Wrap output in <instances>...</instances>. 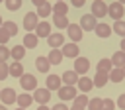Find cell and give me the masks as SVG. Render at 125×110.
I'll list each match as a JSON object with an SVG mask.
<instances>
[{"mask_svg": "<svg viewBox=\"0 0 125 110\" xmlns=\"http://www.w3.org/2000/svg\"><path fill=\"white\" fill-rule=\"evenodd\" d=\"M16 102L20 104L18 108H23V110H27V106H31V102H33V96H31L29 92H21V94H18Z\"/></svg>", "mask_w": 125, "mask_h": 110, "instance_id": "obj_20", "label": "cell"}, {"mask_svg": "<svg viewBox=\"0 0 125 110\" xmlns=\"http://www.w3.org/2000/svg\"><path fill=\"white\" fill-rule=\"evenodd\" d=\"M57 94H59L61 102H64V100H74V98L78 96V88H74V86H61V88L57 90Z\"/></svg>", "mask_w": 125, "mask_h": 110, "instance_id": "obj_4", "label": "cell"}, {"mask_svg": "<svg viewBox=\"0 0 125 110\" xmlns=\"http://www.w3.org/2000/svg\"><path fill=\"white\" fill-rule=\"evenodd\" d=\"M37 43H39V37H37L35 33H31V31H29V33H25V37H23V43H21V45H23L25 49H35V47H37Z\"/></svg>", "mask_w": 125, "mask_h": 110, "instance_id": "obj_22", "label": "cell"}, {"mask_svg": "<svg viewBox=\"0 0 125 110\" xmlns=\"http://www.w3.org/2000/svg\"><path fill=\"white\" fill-rule=\"evenodd\" d=\"M20 86H21L25 92L35 90V88H37V77H35V75H31V73H23V75H21V79H20Z\"/></svg>", "mask_w": 125, "mask_h": 110, "instance_id": "obj_2", "label": "cell"}, {"mask_svg": "<svg viewBox=\"0 0 125 110\" xmlns=\"http://www.w3.org/2000/svg\"><path fill=\"white\" fill-rule=\"evenodd\" d=\"M88 69H90V59H86V57H78V59H74V73L76 75H80V77H84V73H88Z\"/></svg>", "mask_w": 125, "mask_h": 110, "instance_id": "obj_8", "label": "cell"}, {"mask_svg": "<svg viewBox=\"0 0 125 110\" xmlns=\"http://www.w3.org/2000/svg\"><path fill=\"white\" fill-rule=\"evenodd\" d=\"M16 110H23V108H16Z\"/></svg>", "mask_w": 125, "mask_h": 110, "instance_id": "obj_49", "label": "cell"}, {"mask_svg": "<svg viewBox=\"0 0 125 110\" xmlns=\"http://www.w3.org/2000/svg\"><path fill=\"white\" fill-rule=\"evenodd\" d=\"M23 55H25V47H23V45H14V47L10 49V57H12L14 61H18V63L23 59Z\"/></svg>", "mask_w": 125, "mask_h": 110, "instance_id": "obj_23", "label": "cell"}, {"mask_svg": "<svg viewBox=\"0 0 125 110\" xmlns=\"http://www.w3.org/2000/svg\"><path fill=\"white\" fill-rule=\"evenodd\" d=\"M72 6H74V8H82V6H84V0H74Z\"/></svg>", "mask_w": 125, "mask_h": 110, "instance_id": "obj_42", "label": "cell"}, {"mask_svg": "<svg viewBox=\"0 0 125 110\" xmlns=\"http://www.w3.org/2000/svg\"><path fill=\"white\" fill-rule=\"evenodd\" d=\"M62 86V81L59 75H47V81H45V88L47 90H59Z\"/></svg>", "mask_w": 125, "mask_h": 110, "instance_id": "obj_14", "label": "cell"}, {"mask_svg": "<svg viewBox=\"0 0 125 110\" xmlns=\"http://www.w3.org/2000/svg\"><path fill=\"white\" fill-rule=\"evenodd\" d=\"M78 26L82 28V31H94L96 26H98V20H96L92 14H84V16L80 18V24H78Z\"/></svg>", "mask_w": 125, "mask_h": 110, "instance_id": "obj_3", "label": "cell"}, {"mask_svg": "<svg viewBox=\"0 0 125 110\" xmlns=\"http://www.w3.org/2000/svg\"><path fill=\"white\" fill-rule=\"evenodd\" d=\"M66 33H68V37H70V43H78L80 39H82V28L78 26V24H70L68 28H66Z\"/></svg>", "mask_w": 125, "mask_h": 110, "instance_id": "obj_10", "label": "cell"}, {"mask_svg": "<svg viewBox=\"0 0 125 110\" xmlns=\"http://www.w3.org/2000/svg\"><path fill=\"white\" fill-rule=\"evenodd\" d=\"M92 81H94V86L102 88V86H105V84H107V81H109V75H107V73H96Z\"/></svg>", "mask_w": 125, "mask_h": 110, "instance_id": "obj_26", "label": "cell"}, {"mask_svg": "<svg viewBox=\"0 0 125 110\" xmlns=\"http://www.w3.org/2000/svg\"><path fill=\"white\" fill-rule=\"evenodd\" d=\"M94 33L98 35V37H109L111 33H113V29H111V26L109 24H105V22H98V26H96V29H94Z\"/></svg>", "mask_w": 125, "mask_h": 110, "instance_id": "obj_13", "label": "cell"}, {"mask_svg": "<svg viewBox=\"0 0 125 110\" xmlns=\"http://www.w3.org/2000/svg\"><path fill=\"white\" fill-rule=\"evenodd\" d=\"M78 75L74 73V71H66V73H62V77H61V81L64 82V86H74L76 82H78Z\"/></svg>", "mask_w": 125, "mask_h": 110, "instance_id": "obj_19", "label": "cell"}, {"mask_svg": "<svg viewBox=\"0 0 125 110\" xmlns=\"http://www.w3.org/2000/svg\"><path fill=\"white\" fill-rule=\"evenodd\" d=\"M35 69L39 71V73H49V69H51V63H49V59L45 57V55H39L37 59H35Z\"/></svg>", "mask_w": 125, "mask_h": 110, "instance_id": "obj_17", "label": "cell"}, {"mask_svg": "<svg viewBox=\"0 0 125 110\" xmlns=\"http://www.w3.org/2000/svg\"><path fill=\"white\" fill-rule=\"evenodd\" d=\"M123 75H125V67H123Z\"/></svg>", "mask_w": 125, "mask_h": 110, "instance_id": "obj_48", "label": "cell"}, {"mask_svg": "<svg viewBox=\"0 0 125 110\" xmlns=\"http://www.w3.org/2000/svg\"><path fill=\"white\" fill-rule=\"evenodd\" d=\"M88 110H102V98H98V96L90 98V102H88Z\"/></svg>", "mask_w": 125, "mask_h": 110, "instance_id": "obj_35", "label": "cell"}, {"mask_svg": "<svg viewBox=\"0 0 125 110\" xmlns=\"http://www.w3.org/2000/svg\"><path fill=\"white\" fill-rule=\"evenodd\" d=\"M62 41H64V37H62V33H51L49 37H47V43L51 45V49H59V47H62Z\"/></svg>", "mask_w": 125, "mask_h": 110, "instance_id": "obj_18", "label": "cell"}, {"mask_svg": "<svg viewBox=\"0 0 125 110\" xmlns=\"http://www.w3.org/2000/svg\"><path fill=\"white\" fill-rule=\"evenodd\" d=\"M33 100H35L39 106L47 104V102L51 100V90H47V88H35V90H33Z\"/></svg>", "mask_w": 125, "mask_h": 110, "instance_id": "obj_9", "label": "cell"}, {"mask_svg": "<svg viewBox=\"0 0 125 110\" xmlns=\"http://www.w3.org/2000/svg\"><path fill=\"white\" fill-rule=\"evenodd\" d=\"M33 6L37 8V18H47L51 12H53V4L49 2H41V0H33Z\"/></svg>", "mask_w": 125, "mask_h": 110, "instance_id": "obj_6", "label": "cell"}, {"mask_svg": "<svg viewBox=\"0 0 125 110\" xmlns=\"http://www.w3.org/2000/svg\"><path fill=\"white\" fill-rule=\"evenodd\" d=\"M68 12V4L66 2H55L53 4V14L55 16H66Z\"/></svg>", "mask_w": 125, "mask_h": 110, "instance_id": "obj_28", "label": "cell"}, {"mask_svg": "<svg viewBox=\"0 0 125 110\" xmlns=\"http://www.w3.org/2000/svg\"><path fill=\"white\" fill-rule=\"evenodd\" d=\"M123 79H125L123 69H111V71H109V81H111V82H121Z\"/></svg>", "mask_w": 125, "mask_h": 110, "instance_id": "obj_30", "label": "cell"}, {"mask_svg": "<svg viewBox=\"0 0 125 110\" xmlns=\"http://www.w3.org/2000/svg\"><path fill=\"white\" fill-rule=\"evenodd\" d=\"M96 69H98V73H107V75H109V71L113 69L111 59H100L98 65H96Z\"/></svg>", "mask_w": 125, "mask_h": 110, "instance_id": "obj_27", "label": "cell"}, {"mask_svg": "<svg viewBox=\"0 0 125 110\" xmlns=\"http://www.w3.org/2000/svg\"><path fill=\"white\" fill-rule=\"evenodd\" d=\"M8 71H10V77H20V79H21V75H23V65L18 63V61H14V63L8 65Z\"/></svg>", "mask_w": 125, "mask_h": 110, "instance_id": "obj_25", "label": "cell"}, {"mask_svg": "<svg viewBox=\"0 0 125 110\" xmlns=\"http://www.w3.org/2000/svg\"><path fill=\"white\" fill-rule=\"evenodd\" d=\"M10 59V49L8 45H0V63H6Z\"/></svg>", "mask_w": 125, "mask_h": 110, "instance_id": "obj_36", "label": "cell"}, {"mask_svg": "<svg viewBox=\"0 0 125 110\" xmlns=\"http://www.w3.org/2000/svg\"><path fill=\"white\" fill-rule=\"evenodd\" d=\"M121 51H123V53H125V37H123V39H121Z\"/></svg>", "mask_w": 125, "mask_h": 110, "instance_id": "obj_43", "label": "cell"}, {"mask_svg": "<svg viewBox=\"0 0 125 110\" xmlns=\"http://www.w3.org/2000/svg\"><path fill=\"white\" fill-rule=\"evenodd\" d=\"M8 39H10V33H8L4 28H0V45H6Z\"/></svg>", "mask_w": 125, "mask_h": 110, "instance_id": "obj_39", "label": "cell"}, {"mask_svg": "<svg viewBox=\"0 0 125 110\" xmlns=\"http://www.w3.org/2000/svg\"><path fill=\"white\" fill-rule=\"evenodd\" d=\"M88 102H90L88 94H78V96L74 98V106H80V108H86V106H88Z\"/></svg>", "mask_w": 125, "mask_h": 110, "instance_id": "obj_33", "label": "cell"}, {"mask_svg": "<svg viewBox=\"0 0 125 110\" xmlns=\"http://www.w3.org/2000/svg\"><path fill=\"white\" fill-rule=\"evenodd\" d=\"M53 26L59 28V29H62V28H68L70 22H68L66 16H55V14H53Z\"/></svg>", "mask_w": 125, "mask_h": 110, "instance_id": "obj_29", "label": "cell"}, {"mask_svg": "<svg viewBox=\"0 0 125 110\" xmlns=\"http://www.w3.org/2000/svg\"><path fill=\"white\" fill-rule=\"evenodd\" d=\"M62 57H68V59H78L80 57V49H78V43H64L62 45Z\"/></svg>", "mask_w": 125, "mask_h": 110, "instance_id": "obj_7", "label": "cell"}, {"mask_svg": "<svg viewBox=\"0 0 125 110\" xmlns=\"http://www.w3.org/2000/svg\"><path fill=\"white\" fill-rule=\"evenodd\" d=\"M16 98H18V94H16V90L14 88H2L0 90V100H2V104L4 106H8V104H14L16 102Z\"/></svg>", "mask_w": 125, "mask_h": 110, "instance_id": "obj_11", "label": "cell"}, {"mask_svg": "<svg viewBox=\"0 0 125 110\" xmlns=\"http://www.w3.org/2000/svg\"><path fill=\"white\" fill-rule=\"evenodd\" d=\"M10 77V71H8V63H0V81L8 79Z\"/></svg>", "mask_w": 125, "mask_h": 110, "instance_id": "obj_38", "label": "cell"}, {"mask_svg": "<svg viewBox=\"0 0 125 110\" xmlns=\"http://www.w3.org/2000/svg\"><path fill=\"white\" fill-rule=\"evenodd\" d=\"M76 84H78V88L82 90V94H88V92L94 88V81H92L90 77H86V75H84V77H80Z\"/></svg>", "mask_w": 125, "mask_h": 110, "instance_id": "obj_16", "label": "cell"}, {"mask_svg": "<svg viewBox=\"0 0 125 110\" xmlns=\"http://www.w3.org/2000/svg\"><path fill=\"white\" fill-rule=\"evenodd\" d=\"M115 106H119V108H123V110H125V92H123V94H119V98H117Z\"/></svg>", "mask_w": 125, "mask_h": 110, "instance_id": "obj_40", "label": "cell"}, {"mask_svg": "<svg viewBox=\"0 0 125 110\" xmlns=\"http://www.w3.org/2000/svg\"><path fill=\"white\" fill-rule=\"evenodd\" d=\"M6 8L10 12H18L21 8V0H6Z\"/></svg>", "mask_w": 125, "mask_h": 110, "instance_id": "obj_34", "label": "cell"}, {"mask_svg": "<svg viewBox=\"0 0 125 110\" xmlns=\"http://www.w3.org/2000/svg\"><path fill=\"white\" fill-rule=\"evenodd\" d=\"M107 14L113 22H119L125 16V6L121 2H111V4H107Z\"/></svg>", "mask_w": 125, "mask_h": 110, "instance_id": "obj_1", "label": "cell"}, {"mask_svg": "<svg viewBox=\"0 0 125 110\" xmlns=\"http://www.w3.org/2000/svg\"><path fill=\"white\" fill-rule=\"evenodd\" d=\"M37 24H39V18H37L35 12H27V14L23 16V28L27 29V33H29L31 29H35Z\"/></svg>", "mask_w": 125, "mask_h": 110, "instance_id": "obj_12", "label": "cell"}, {"mask_svg": "<svg viewBox=\"0 0 125 110\" xmlns=\"http://www.w3.org/2000/svg\"><path fill=\"white\" fill-rule=\"evenodd\" d=\"M70 110H86V108H80V106H74V104H72V108H70Z\"/></svg>", "mask_w": 125, "mask_h": 110, "instance_id": "obj_45", "label": "cell"}, {"mask_svg": "<svg viewBox=\"0 0 125 110\" xmlns=\"http://www.w3.org/2000/svg\"><path fill=\"white\" fill-rule=\"evenodd\" d=\"M35 35H37V37H49V35H51V24H49L47 20L39 22L37 28H35Z\"/></svg>", "mask_w": 125, "mask_h": 110, "instance_id": "obj_15", "label": "cell"}, {"mask_svg": "<svg viewBox=\"0 0 125 110\" xmlns=\"http://www.w3.org/2000/svg\"><path fill=\"white\" fill-rule=\"evenodd\" d=\"M111 65H113V69H123L125 67V53L121 49L111 55Z\"/></svg>", "mask_w": 125, "mask_h": 110, "instance_id": "obj_21", "label": "cell"}, {"mask_svg": "<svg viewBox=\"0 0 125 110\" xmlns=\"http://www.w3.org/2000/svg\"><path fill=\"white\" fill-rule=\"evenodd\" d=\"M90 14H92L96 20L107 16V4L102 2V0H94V2H92V12H90Z\"/></svg>", "mask_w": 125, "mask_h": 110, "instance_id": "obj_5", "label": "cell"}, {"mask_svg": "<svg viewBox=\"0 0 125 110\" xmlns=\"http://www.w3.org/2000/svg\"><path fill=\"white\" fill-rule=\"evenodd\" d=\"M2 28L10 33V37H14V35H18V26H16V22H12V20H8V22H4L2 24Z\"/></svg>", "mask_w": 125, "mask_h": 110, "instance_id": "obj_32", "label": "cell"}, {"mask_svg": "<svg viewBox=\"0 0 125 110\" xmlns=\"http://www.w3.org/2000/svg\"><path fill=\"white\" fill-rule=\"evenodd\" d=\"M0 110H8V106H4V104H0Z\"/></svg>", "mask_w": 125, "mask_h": 110, "instance_id": "obj_46", "label": "cell"}, {"mask_svg": "<svg viewBox=\"0 0 125 110\" xmlns=\"http://www.w3.org/2000/svg\"><path fill=\"white\" fill-rule=\"evenodd\" d=\"M53 110H70V108H68L66 104H62V102H61V104H55V106H53Z\"/></svg>", "mask_w": 125, "mask_h": 110, "instance_id": "obj_41", "label": "cell"}, {"mask_svg": "<svg viewBox=\"0 0 125 110\" xmlns=\"http://www.w3.org/2000/svg\"><path fill=\"white\" fill-rule=\"evenodd\" d=\"M47 59H49L51 65H61L62 63V51L61 49H51L49 55H47Z\"/></svg>", "mask_w": 125, "mask_h": 110, "instance_id": "obj_24", "label": "cell"}, {"mask_svg": "<svg viewBox=\"0 0 125 110\" xmlns=\"http://www.w3.org/2000/svg\"><path fill=\"white\" fill-rule=\"evenodd\" d=\"M102 110H115V102L111 98H102Z\"/></svg>", "mask_w": 125, "mask_h": 110, "instance_id": "obj_37", "label": "cell"}, {"mask_svg": "<svg viewBox=\"0 0 125 110\" xmlns=\"http://www.w3.org/2000/svg\"><path fill=\"white\" fill-rule=\"evenodd\" d=\"M37 110H51V108H47V104H43V106H37Z\"/></svg>", "mask_w": 125, "mask_h": 110, "instance_id": "obj_44", "label": "cell"}, {"mask_svg": "<svg viewBox=\"0 0 125 110\" xmlns=\"http://www.w3.org/2000/svg\"><path fill=\"white\" fill-rule=\"evenodd\" d=\"M2 24H4V20H2V16H0V28H2Z\"/></svg>", "mask_w": 125, "mask_h": 110, "instance_id": "obj_47", "label": "cell"}, {"mask_svg": "<svg viewBox=\"0 0 125 110\" xmlns=\"http://www.w3.org/2000/svg\"><path fill=\"white\" fill-rule=\"evenodd\" d=\"M111 29H113V33H117L121 39L125 37V22H123V20H119V22H113Z\"/></svg>", "mask_w": 125, "mask_h": 110, "instance_id": "obj_31", "label": "cell"}]
</instances>
